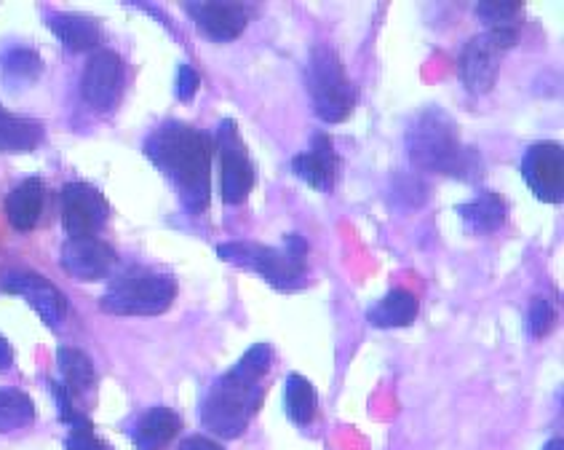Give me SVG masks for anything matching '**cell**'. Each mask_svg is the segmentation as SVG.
Here are the masks:
<instances>
[{"mask_svg": "<svg viewBox=\"0 0 564 450\" xmlns=\"http://www.w3.org/2000/svg\"><path fill=\"white\" fill-rule=\"evenodd\" d=\"M212 150L215 140L187 124H161L145 142V156L174 185L185 212L200 215L212 199Z\"/></svg>", "mask_w": 564, "mask_h": 450, "instance_id": "6da1fadb", "label": "cell"}, {"mask_svg": "<svg viewBox=\"0 0 564 450\" xmlns=\"http://www.w3.org/2000/svg\"><path fill=\"white\" fill-rule=\"evenodd\" d=\"M273 365V349L257 343L247 354L219 375L200 405V424L223 440H236L252 424L254 413L262 405V378Z\"/></svg>", "mask_w": 564, "mask_h": 450, "instance_id": "7a4b0ae2", "label": "cell"}, {"mask_svg": "<svg viewBox=\"0 0 564 450\" xmlns=\"http://www.w3.org/2000/svg\"><path fill=\"white\" fill-rule=\"evenodd\" d=\"M406 156L425 172L457 180H476L481 174L479 153L463 146L455 118L436 105H429L412 118L406 129Z\"/></svg>", "mask_w": 564, "mask_h": 450, "instance_id": "3957f363", "label": "cell"}, {"mask_svg": "<svg viewBox=\"0 0 564 450\" xmlns=\"http://www.w3.org/2000/svg\"><path fill=\"white\" fill-rule=\"evenodd\" d=\"M217 255L257 271L279 292H297L308 281V242L297 234L286 236L281 249L257 242H225L217 247Z\"/></svg>", "mask_w": 564, "mask_h": 450, "instance_id": "277c9868", "label": "cell"}, {"mask_svg": "<svg viewBox=\"0 0 564 450\" xmlns=\"http://www.w3.org/2000/svg\"><path fill=\"white\" fill-rule=\"evenodd\" d=\"M305 84H308L313 110L322 121L343 124L356 110V89L350 84L346 65L332 46L318 43L311 49Z\"/></svg>", "mask_w": 564, "mask_h": 450, "instance_id": "5b68a950", "label": "cell"}, {"mask_svg": "<svg viewBox=\"0 0 564 450\" xmlns=\"http://www.w3.org/2000/svg\"><path fill=\"white\" fill-rule=\"evenodd\" d=\"M177 298V281L169 274H131L99 298V309L116 317H159Z\"/></svg>", "mask_w": 564, "mask_h": 450, "instance_id": "8992f818", "label": "cell"}, {"mask_svg": "<svg viewBox=\"0 0 564 450\" xmlns=\"http://www.w3.org/2000/svg\"><path fill=\"white\" fill-rule=\"evenodd\" d=\"M517 41L519 33H498V30H487V33L471 38L457 56V73H460L463 86L471 94L490 92L498 81L503 54L517 46Z\"/></svg>", "mask_w": 564, "mask_h": 450, "instance_id": "52a82bcc", "label": "cell"}, {"mask_svg": "<svg viewBox=\"0 0 564 450\" xmlns=\"http://www.w3.org/2000/svg\"><path fill=\"white\" fill-rule=\"evenodd\" d=\"M217 148H219V191H223V202L228 206H241L252 193L257 183V172L243 146L238 127L230 118L219 124L217 131Z\"/></svg>", "mask_w": 564, "mask_h": 450, "instance_id": "ba28073f", "label": "cell"}, {"mask_svg": "<svg viewBox=\"0 0 564 450\" xmlns=\"http://www.w3.org/2000/svg\"><path fill=\"white\" fill-rule=\"evenodd\" d=\"M110 217V204L102 191L89 183L73 180L62 188V223L70 239L97 236Z\"/></svg>", "mask_w": 564, "mask_h": 450, "instance_id": "9c48e42d", "label": "cell"}, {"mask_svg": "<svg viewBox=\"0 0 564 450\" xmlns=\"http://www.w3.org/2000/svg\"><path fill=\"white\" fill-rule=\"evenodd\" d=\"M123 92V62L112 49H97L89 56L80 78V94L97 113H108L118 105Z\"/></svg>", "mask_w": 564, "mask_h": 450, "instance_id": "30bf717a", "label": "cell"}, {"mask_svg": "<svg viewBox=\"0 0 564 450\" xmlns=\"http://www.w3.org/2000/svg\"><path fill=\"white\" fill-rule=\"evenodd\" d=\"M522 178L532 193L546 204L564 199V153L556 142H538L522 159Z\"/></svg>", "mask_w": 564, "mask_h": 450, "instance_id": "8fae6325", "label": "cell"}, {"mask_svg": "<svg viewBox=\"0 0 564 450\" xmlns=\"http://www.w3.org/2000/svg\"><path fill=\"white\" fill-rule=\"evenodd\" d=\"M3 290L11 296H22L33 306V311L48 328L56 330L67 317V300L59 292L54 281L35 271H24V268H14L3 277Z\"/></svg>", "mask_w": 564, "mask_h": 450, "instance_id": "7c38bea8", "label": "cell"}, {"mask_svg": "<svg viewBox=\"0 0 564 450\" xmlns=\"http://www.w3.org/2000/svg\"><path fill=\"white\" fill-rule=\"evenodd\" d=\"M185 11L198 24L200 33L217 43L236 41L249 24L247 6L230 3V0H196V3H185Z\"/></svg>", "mask_w": 564, "mask_h": 450, "instance_id": "4fadbf2b", "label": "cell"}, {"mask_svg": "<svg viewBox=\"0 0 564 450\" xmlns=\"http://www.w3.org/2000/svg\"><path fill=\"white\" fill-rule=\"evenodd\" d=\"M59 262L73 279L97 281L105 279L116 268L118 255L108 242L97 236H84V239H67L59 253Z\"/></svg>", "mask_w": 564, "mask_h": 450, "instance_id": "5bb4252c", "label": "cell"}, {"mask_svg": "<svg viewBox=\"0 0 564 450\" xmlns=\"http://www.w3.org/2000/svg\"><path fill=\"white\" fill-rule=\"evenodd\" d=\"M337 167H340V156L335 153V146L327 135L313 137V146L305 153L294 156L292 172L311 185L313 191L329 193L337 183Z\"/></svg>", "mask_w": 564, "mask_h": 450, "instance_id": "9a60e30c", "label": "cell"}, {"mask_svg": "<svg viewBox=\"0 0 564 450\" xmlns=\"http://www.w3.org/2000/svg\"><path fill=\"white\" fill-rule=\"evenodd\" d=\"M457 215H460L468 234L485 236L503 228L506 215H509V204H506V199L500 193H479L471 202L457 206Z\"/></svg>", "mask_w": 564, "mask_h": 450, "instance_id": "2e32d148", "label": "cell"}, {"mask_svg": "<svg viewBox=\"0 0 564 450\" xmlns=\"http://www.w3.org/2000/svg\"><path fill=\"white\" fill-rule=\"evenodd\" d=\"M183 429V421L174 410L169 408H150L142 413L134 427V446L137 450H166L174 437Z\"/></svg>", "mask_w": 564, "mask_h": 450, "instance_id": "e0dca14e", "label": "cell"}, {"mask_svg": "<svg viewBox=\"0 0 564 450\" xmlns=\"http://www.w3.org/2000/svg\"><path fill=\"white\" fill-rule=\"evenodd\" d=\"M43 215V183L37 178L22 180L6 196V217L14 231H33Z\"/></svg>", "mask_w": 564, "mask_h": 450, "instance_id": "ac0fdd59", "label": "cell"}, {"mask_svg": "<svg viewBox=\"0 0 564 450\" xmlns=\"http://www.w3.org/2000/svg\"><path fill=\"white\" fill-rule=\"evenodd\" d=\"M417 298L412 296L410 290H404V287H393L386 298L378 300V303L367 311V319L369 324H375V328L380 330H397L410 328L417 319Z\"/></svg>", "mask_w": 564, "mask_h": 450, "instance_id": "d6986e66", "label": "cell"}, {"mask_svg": "<svg viewBox=\"0 0 564 450\" xmlns=\"http://www.w3.org/2000/svg\"><path fill=\"white\" fill-rule=\"evenodd\" d=\"M43 142V127L33 118L17 116L0 105V150L3 153H30Z\"/></svg>", "mask_w": 564, "mask_h": 450, "instance_id": "ffe728a7", "label": "cell"}, {"mask_svg": "<svg viewBox=\"0 0 564 450\" xmlns=\"http://www.w3.org/2000/svg\"><path fill=\"white\" fill-rule=\"evenodd\" d=\"M56 365L62 371V386L70 392L73 399H80L94 392L97 373H94V362L89 360V354L73 346H62L56 352Z\"/></svg>", "mask_w": 564, "mask_h": 450, "instance_id": "44dd1931", "label": "cell"}, {"mask_svg": "<svg viewBox=\"0 0 564 450\" xmlns=\"http://www.w3.org/2000/svg\"><path fill=\"white\" fill-rule=\"evenodd\" d=\"M48 28H52L56 41L65 43L70 52H94L99 46V38H102L99 24L80 14H56L48 19Z\"/></svg>", "mask_w": 564, "mask_h": 450, "instance_id": "7402d4cb", "label": "cell"}, {"mask_svg": "<svg viewBox=\"0 0 564 450\" xmlns=\"http://www.w3.org/2000/svg\"><path fill=\"white\" fill-rule=\"evenodd\" d=\"M43 73V60L35 49L14 46L0 56V78L9 89H28Z\"/></svg>", "mask_w": 564, "mask_h": 450, "instance_id": "603a6c76", "label": "cell"}, {"mask_svg": "<svg viewBox=\"0 0 564 450\" xmlns=\"http://www.w3.org/2000/svg\"><path fill=\"white\" fill-rule=\"evenodd\" d=\"M284 408L286 416H290L292 424H297V427H308V424H313L318 410V397L305 375L290 373L284 389Z\"/></svg>", "mask_w": 564, "mask_h": 450, "instance_id": "cb8c5ba5", "label": "cell"}, {"mask_svg": "<svg viewBox=\"0 0 564 450\" xmlns=\"http://www.w3.org/2000/svg\"><path fill=\"white\" fill-rule=\"evenodd\" d=\"M35 421V405L22 389H0V435L24 429Z\"/></svg>", "mask_w": 564, "mask_h": 450, "instance_id": "d4e9b609", "label": "cell"}, {"mask_svg": "<svg viewBox=\"0 0 564 450\" xmlns=\"http://www.w3.org/2000/svg\"><path fill=\"white\" fill-rule=\"evenodd\" d=\"M476 9H479V19L487 24V30H498V33H522V0H492V3H479Z\"/></svg>", "mask_w": 564, "mask_h": 450, "instance_id": "484cf974", "label": "cell"}, {"mask_svg": "<svg viewBox=\"0 0 564 450\" xmlns=\"http://www.w3.org/2000/svg\"><path fill=\"white\" fill-rule=\"evenodd\" d=\"M554 322H556L554 306H551L546 298H532L528 309V333L532 338L549 335L551 328H554Z\"/></svg>", "mask_w": 564, "mask_h": 450, "instance_id": "4316f807", "label": "cell"}, {"mask_svg": "<svg viewBox=\"0 0 564 450\" xmlns=\"http://www.w3.org/2000/svg\"><path fill=\"white\" fill-rule=\"evenodd\" d=\"M65 446L67 450H108L105 448V442L94 435L91 421L75 424V427H70V435H67Z\"/></svg>", "mask_w": 564, "mask_h": 450, "instance_id": "83f0119b", "label": "cell"}, {"mask_svg": "<svg viewBox=\"0 0 564 450\" xmlns=\"http://www.w3.org/2000/svg\"><path fill=\"white\" fill-rule=\"evenodd\" d=\"M198 86H200V75H198L196 67L180 65V71H177V84H174V92H177L180 103H191V99L196 97Z\"/></svg>", "mask_w": 564, "mask_h": 450, "instance_id": "f1b7e54d", "label": "cell"}, {"mask_svg": "<svg viewBox=\"0 0 564 450\" xmlns=\"http://www.w3.org/2000/svg\"><path fill=\"white\" fill-rule=\"evenodd\" d=\"M180 450H225V448L204 435H191L180 442Z\"/></svg>", "mask_w": 564, "mask_h": 450, "instance_id": "f546056e", "label": "cell"}, {"mask_svg": "<svg viewBox=\"0 0 564 450\" xmlns=\"http://www.w3.org/2000/svg\"><path fill=\"white\" fill-rule=\"evenodd\" d=\"M11 365H14V349H11V343L0 335V371H9Z\"/></svg>", "mask_w": 564, "mask_h": 450, "instance_id": "4dcf8cb0", "label": "cell"}, {"mask_svg": "<svg viewBox=\"0 0 564 450\" xmlns=\"http://www.w3.org/2000/svg\"><path fill=\"white\" fill-rule=\"evenodd\" d=\"M543 450H564V442H562V437H554V440H549L546 446H543Z\"/></svg>", "mask_w": 564, "mask_h": 450, "instance_id": "1f68e13d", "label": "cell"}]
</instances>
